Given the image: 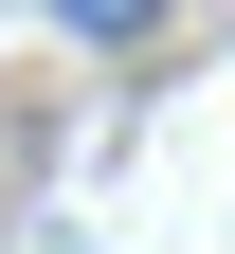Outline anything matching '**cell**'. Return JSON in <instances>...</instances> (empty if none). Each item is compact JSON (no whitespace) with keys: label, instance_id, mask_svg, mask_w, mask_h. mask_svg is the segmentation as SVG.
I'll list each match as a JSON object with an SVG mask.
<instances>
[]
</instances>
